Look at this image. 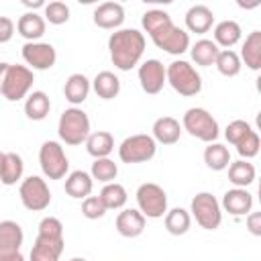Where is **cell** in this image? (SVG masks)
<instances>
[{
    "label": "cell",
    "mask_w": 261,
    "mask_h": 261,
    "mask_svg": "<svg viewBox=\"0 0 261 261\" xmlns=\"http://www.w3.org/2000/svg\"><path fill=\"white\" fill-rule=\"evenodd\" d=\"M141 24L151 37V41L165 53L181 55L190 49V35L184 29L175 27L171 22V16L165 10H159V8L147 10L141 18Z\"/></svg>",
    "instance_id": "obj_1"
},
{
    "label": "cell",
    "mask_w": 261,
    "mask_h": 261,
    "mask_svg": "<svg viewBox=\"0 0 261 261\" xmlns=\"http://www.w3.org/2000/svg\"><path fill=\"white\" fill-rule=\"evenodd\" d=\"M110 59L120 71L133 69L145 51V37L137 29H118L108 39Z\"/></svg>",
    "instance_id": "obj_2"
},
{
    "label": "cell",
    "mask_w": 261,
    "mask_h": 261,
    "mask_svg": "<svg viewBox=\"0 0 261 261\" xmlns=\"http://www.w3.org/2000/svg\"><path fill=\"white\" fill-rule=\"evenodd\" d=\"M57 133H59V139L65 145L75 147V145L86 143V139L90 135V118H88V114L77 106L63 110L61 116H59Z\"/></svg>",
    "instance_id": "obj_3"
},
{
    "label": "cell",
    "mask_w": 261,
    "mask_h": 261,
    "mask_svg": "<svg viewBox=\"0 0 261 261\" xmlns=\"http://www.w3.org/2000/svg\"><path fill=\"white\" fill-rule=\"evenodd\" d=\"M165 82L181 96H196L202 90V77L200 73L194 69V65H190L184 59H175L167 65L165 69Z\"/></svg>",
    "instance_id": "obj_4"
},
{
    "label": "cell",
    "mask_w": 261,
    "mask_h": 261,
    "mask_svg": "<svg viewBox=\"0 0 261 261\" xmlns=\"http://www.w3.org/2000/svg\"><path fill=\"white\" fill-rule=\"evenodd\" d=\"M184 128L192 137H196V139H200L204 143H214L218 139V135H220L216 118L206 108H198V106L186 110V114H184Z\"/></svg>",
    "instance_id": "obj_5"
},
{
    "label": "cell",
    "mask_w": 261,
    "mask_h": 261,
    "mask_svg": "<svg viewBox=\"0 0 261 261\" xmlns=\"http://www.w3.org/2000/svg\"><path fill=\"white\" fill-rule=\"evenodd\" d=\"M157 153V143L151 135H130L118 147V157L122 163H145Z\"/></svg>",
    "instance_id": "obj_6"
},
{
    "label": "cell",
    "mask_w": 261,
    "mask_h": 261,
    "mask_svg": "<svg viewBox=\"0 0 261 261\" xmlns=\"http://www.w3.org/2000/svg\"><path fill=\"white\" fill-rule=\"evenodd\" d=\"M137 204L145 218H161L167 212V194L161 186L147 181L137 190Z\"/></svg>",
    "instance_id": "obj_7"
},
{
    "label": "cell",
    "mask_w": 261,
    "mask_h": 261,
    "mask_svg": "<svg viewBox=\"0 0 261 261\" xmlns=\"http://www.w3.org/2000/svg\"><path fill=\"white\" fill-rule=\"evenodd\" d=\"M192 216L204 230H216L222 222L220 204L210 192H200L192 198Z\"/></svg>",
    "instance_id": "obj_8"
},
{
    "label": "cell",
    "mask_w": 261,
    "mask_h": 261,
    "mask_svg": "<svg viewBox=\"0 0 261 261\" xmlns=\"http://www.w3.org/2000/svg\"><path fill=\"white\" fill-rule=\"evenodd\" d=\"M35 77H33V69H29L27 65H8L6 75H4V84H2V96L8 102H18L20 98H24L33 86Z\"/></svg>",
    "instance_id": "obj_9"
},
{
    "label": "cell",
    "mask_w": 261,
    "mask_h": 261,
    "mask_svg": "<svg viewBox=\"0 0 261 261\" xmlns=\"http://www.w3.org/2000/svg\"><path fill=\"white\" fill-rule=\"evenodd\" d=\"M39 163H41L43 173L49 179H61V177H65V173L69 169V161L65 157V151L57 141H45L41 145Z\"/></svg>",
    "instance_id": "obj_10"
},
{
    "label": "cell",
    "mask_w": 261,
    "mask_h": 261,
    "mask_svg": "<svg viewBox=\"0 0 261 261\" xmlns=\"http://www.w3.org/2000/svg\"><path fill=\"white\" fill-rule=\"evenodd\" d=\"M18 196H20L22 206L27 210H33V212H41L51 204L49 186L39 175H31V177L22 179V184L18 188Z\"/></svg>",
    "instance_id": "obj_11"
},
{
    "label": "cell",
    "mask_w": 261,
    "mask_h": 261,
    "mask_svg": "<svg viewBox=\"0 0 261 261\" xmlns=\"http://www.w3.org/2000/svg\"><path fill=\"white\" fill-rule=\"evenodd\" d=\"M22 59L33 67V69H51L57 61L55 47L51 43H24L22 45Z\"/></svg>",
    "instance_id": "obj_12"
},
{
    "label": "cell",
    "mask_w": 261,
    "mask_h": 261,
    "mask_svg": "<svg viewBox=\"0 0 261 261\" xmlns=\"http://www.w3.org/2000/svg\"><path fill=\"white\" fill-rule=\"evenodd\" d=\"M139 82L143 92L147 94H159L165 86V67L159 59H147L139 67Z\"/></svg>",
    "instance_id": "obj_13"
},
{
    "label": "cell",
    "mask_w": 261,
    "mask_h": 261,
    "mask_svg": "<svg viewBox=\"0 0 261 261\" xmlns=\"http://www.w3.org/2000/svg\"><path fill=\"white\" fill-rule=\"evenodd\" d=\"M22 239H24V234H22V228L18 222L2 220L0 222V259L18 253Z\"/></svg>",
    "instance_id": "obj_14"
},
{
    "label": "cell",
    "mask_w": 261,
    "mask_h": 261,
    "mask_svg": "<svg viewBox=\"0 0 261 261\" xmlns=\"http://www.w3.org/2000/svg\"><path fill=\"white\" fill-rule=\"evenodd\" d=\"M222 208L232 216H247L253 208V196L245 188H232L222 196Z\"/></svg>",
    "instance_id": "obj_15"
},
{
    "label": "cell",
    "mask_w": 261,
    "mask_h": 261,
    "mask_svg": "<svg viewBox=\"0 0 261 261\" xmlns=\"http://www.w3.org/2000/svg\"><path fill=\"white\" fill-rule=\"evenodd\" d=\"M124 20V8L118 2H102L94 10V22L100 29H118Z\"/></svg>",
    "instance_id": "obj_16"
},
{
    "label": "cell",
    "mask_w": 261,
    "mask_h": 261,
    "mask_svg": "<svg viewBox=\"0 0 261 261\" xmlns=\"http://www.w3.org/2000/svg\"><path fill=\"white\" fill-rule=\"evenodd\" d=\"M61 253H63V239H47L37 234L35 245L31 249V261H59Z\"/></svg>",
    "instance_id": "obj_17"
},
{
    "label": "cell",
    "mask_w": 261,
    "mask_h": 261,
    "mask_svg": "<svg viewBox=\"0 0 261 261\" xmlns=\"http://www.w3.org/2000/svg\"><path fill=\"white\" fill-rule=\"evenodd\" d=\"M116 230L126 237V239H135L139 237L143 230H145V216L135 210V208H128V210H122L118 216H116Z\"/></svg>",
    "instance_id": "obj_18"
},
{
    "label": "cell",
    "mask_w": 261,
    "mask_h": 261,
    "mask_svg": "<svg viewBox=\"0 0 261 261\" xmlns=\"http://www.w3.org/2000/svg\"><path fill=\"white\" fill-rule=\"evenodd\" d=\"M214 22V12L206 4H194L186 12V27L192 33H208Z\"/></svg>",
    "instance_id": "obj_19"
},
{
    "label": "cell",
    "mask_w": 261,
    "mask_h": 261,
    "mask_svg": "<svg viewBox=\"0 0 261 261\" xmlns=\"http://www.w3.org/2000/svg\"><path fill=\"white\" fill-rule=\"evenodd\" d=\"M181 126L173 116H161L153 122V139L161 145H173L179 141Z\"/></svg>",
    "instance_id": "obj_20"
},
{
    "label": "cell",
    "mask_w": 261,
    "mask_h": 261,
    "mask_svg": "<svg viewBox=\"0 0 261 261\" xmlns=\"http://www.w3.org/2000/svg\"><path fill=\"white\" fill-rule=\"evenodd\" d=\"M16 31L29 43H35L45 35V18L37 12H24L16 22Z\"/></svg>",
    "instance_id": "obj_21"
},
{
    "label": "cell",
    "mask_w": 261,
    "mask_h": 261,
    "mask_svg": "<svg viewBox=\"0 0 261 261\" xmlns=\"http://www.w3.org/2000/svg\"><path fill=\"white\" fill-rule=\"evenodd\" d=\"M90 80L84 75V73H71L67 80H65V86H63V94H65V100L71 102L73 106L82 104L88 94H90Z\"/></svg>",
    "instance_id": "obj_22"
},
{
    "label": "cell",
    "mask_w": 261,
    "mask_h": 261,
    "mask_svg": "<svg viewBox=\"0 0 261 261\" xmlns=\"http://www.w3.org/2000/svg\"><path fill=\"white\" fill-rule=\"evenodd\" d=\"M92 188H94V179L88 171H71L65 179V192L67 196L75 198V200H82V198H88L92 194Z\"/></svg>",
    "instance_id": "obj_23"
},
{
    "label": "cell",
    "mask_w": 261,
    "mask_h": 261,
    "mask_svg": "<svg viewBox=\"0 0 261 261\" xmlns=\"http://www.w3.org/2000/svg\"><path fill=\"white\" fill-rule=\"evenodd\" d=\"M22 171H24V163H22V157L18 153H4L2 155V161H0V181L4 186H14L20 177H22Z\"/></svg>",
    "instance_id": "obj_24"
},
{
    "label": "cell",
    "mask_w": 261,
    "mask_h": 261,
    "mask_svg": "<svg viewBox=\"0 0 261 261\" xmlns=\"http://www.w3.org/2000/svg\"><path fill=\"white\" fill-rule=\"evenodd\" d=\"M239 59H243L245 65L253 71L261 69V31H253L247 35Z\"/></svg>",
    "instance_id": "obj_25"
},
{
    "label": "cell",
    "mask_w": 261,
    "mask_h": 261,
    "mask_svg": "<svg viewBox=\"0 0 261 261\" xmlns=\"http://www.w3.org/2000/svg\"><path fill=\"white\" fill-rule=\"evenodd\" d=\"M86 149L88 153L94 157V159H102V157H108L114 149V137L108 133V130H96V133H90L88 139H86Z\"/></svg>",
    "instance_id": "obj_26"
},
{
    "label": "cell",
    "mask_w": 261,
    "mask_h": 261,
    "mask_svg": "<svg viewBox=\"0 0 261 261\" xmlns=\"http://www.w3.org/2000/svg\"><path fill=\"white\" fill-rule=\"evenodd\" d=\"M92 88L96 92L98 98L102 100H112L118 96L120 92V80L112 73V71H100L96 73V77L92 80Z\"/></svg>",
    "instance_id": "obj_27"
},
{
    "label": "cell",
    "mask_w": 261,
    "mask_h": 261,
    "mask_svg": "<svg viewBox=\"0 0 261 261\" xmlns=\"http://www.w3.org/2000/svg\"><path fill=\"white\" fill-rule=\"evenodd\" d=\"M228 181L234 186V188H247L255 181V165L245 161V159H239L234 163L228 165Z\"/></svg>",
    "instance_id": "obj_28"
},
{
    "label": "cell",
    "mask_w": 261,
    "mask_h": 261,
    "mask_svg": "<svg viewBox=\"0 0 261 261\" xmlns=\"http://www.w3.org/2000/svg\"><path fill=\"white\" fill-rule=\"evenodd\" d=\"M241 24L234 22V20H222L214 27V43L220 45V47H232L241 41Z\"/></svg>",
    "instance_id": "obj_29"
},
{
    "label": "cell",
    "mask_w": 261,
    "mask_h": 261,
    "mask_svg": "<svg viewBox=\"0 0 261 261\" xmlns=\"http://www.w3.org/2000/svg\"><path fill=\"white\" fill-rule=\"evenodd\" d=\"M51 110V100L45 92L37 90L33 94H29L27 102H24V114L31 118V120H43Z\"/></svg>",
    "instance_id": "obj_30"
},
{
    "label": "cell",
    "mask_w": 261,
    "mask_h": 261,
    "mask_svg": "<svg viewBox=\"0 0 261 261\" xmlns=\"http://www.w3.org/2000/svg\"><path fill=\"white\" fill-rule=\"evenodd\" d=\"M218 45L214 43V41H210V39H200V41H196L194 45H192V49H190V53H192V59L198 63V65H204V67H208V65H214V61H216V57H218Z\"/></svg>",
    "instance_id": "obj_31"
},
{
    "label": "cell",
    "mask_w": 261,
    "mask_h": 261,
    "mask_svg": "<svg viewBox=\"0 0 261 261\" xmlns=\"http://www.w3.org/2000/svg\"><path fill=\"white\" fill-rule=\"evenodd\" d=\"M204 163L214 171H222L230 163V151L220 143H208L204 149Z\"/></svg>",
    "instance_id": "obj_32"
},
{
    "label": "cell",
    "mask_w": 261,
    "mask_h": 261,
    "mask_svg": "<svg viewBox=\"0 0 261 261\" xmlns=\"http://www.w3.org/2000/svg\"><path fill=\"white\" fill-rule=\"evenodd\" d=\"M192 224V216L188 210L184 208H171L169 212H165V228L169 234L173 237H179V234H186L188 228Z\"/></svg>",
    "instance_id": "obj_33"
},
{
    "label": "cell",
    "mask_w": 261,
    "mask_h": 261,
    "mask_svg": "<svg viewBox=\"0 0 261 261\" xmlns=\"http://www.w3.org/2000/svg\"><path fill=\"white\" fill-rule=\"evenodd\" d=\"M126 190H124V186H120V184H116V181H110V184H106L104 188H102V192H100V200H102V204L106 206V210H118V208H122L124 204H126Z\"/></svg>",
    "instance_id": "obj_34"
},
{
    "label": "cell",
    "mask_w": 261,
    "mask_h": 261,
    "mask_svg": "<svg viewBox=\"0 0 261 261\" xmlns=\"http://www.w3.org/2000/svg\"><path fill=\"white\" fill-rule=\"evenodd\" d=\"M214 65H216V69H218L222 75H226V77H234V75H239V71H241V59H239V55H237L232 49H222V51H218V57H216Z\"/></svg>",
    "instance_id": "obj_35"
},
{
    "label": "cell",
    "mask_w": 261,
    "mask_h": 261,
    "mask_svg": "<svg viewBox=\"0 0 261 261\" xmlns=\"http://www.w3.org/2000/svg\"><path fill=\"white\" fill-rule=\"evenodd\" d=\"M90 175L92 179H98V181H104V184H110L116 179L118 175V165L108 159V157H102V159H94L92 163V169H90Z\"/></svg>",
    "instance_id": "obj_36"
},
{
    "label": "cell",
    "mask_w": 261,
    "mask_h": 261,
    "mask_svg": "<svg viewBox=\"0 0 261 261\" xmlns=\"http://www.w3.org/2000/svg\"><path fill=\"white\" fill-rule=\"evenodd\" d=\"M45 18L51 24H63L69 20V6L61 0H53V2L45 4Z\"/></svg>",
    "instance_id": "obj_37"
},
{
    "label": "cell",
    "mask_w": 261,
    "mask_h": 261,
    "mask_svg": "<svg viewBox=\"0 0 261 261\" xmlns=\"http://www.w3.org/2000/svg\"><path fill=\"white\" fill-rule=\"evenodd\" d=\"M234 147H237V153L247 161V159H251V157H255V155L259 153V147H261L259 135H257L255 130H249V133L245 135V139H243L241 143H237Z\"/></svg>",
    "instance_id": "obj_38"
},
{
    "label": "cell",
    "mask_w": 261,
    "mask_h": 261,
    "mask_svg": "<svg viewBox=\"0 0 261 261\" xmlns=\"http://www.w3.org/2000/svg\"><path fill=\"white\" fill-rule=\"evenodd\" d=\"M82 214L86 218H90V220L102 218L106 214V206L102 204L100 196H88V198H84V202H82Z\"/></svg>",
    "instance_id": "obj_39"
},
{
    "label": "cell",
    "mask_w": 261,
    "mask_h": 261,
    "mask_svg": "<svg viewBox=\"0 0 261 261\" xmlns=\"http://www.w3.org/2000/svg\"><path fill=\"white\" fill-rule=\"evenodd\" d=\"M39 237L47 239H63V224L55 216H45L39 222Z\"/></svg>",
    "instance_id": "obj_40"
},
{
    "label": "cell",
    "mask_w": 261,
    "mask_h": 261,
    "mask_svg": "<svg viewBox=\"0 0 261 261\" xmlns=\"http://www.w3.org/2000/svg\"><path fill=\"white\" fill-rule=\"evenodd\" d=\"M249 130H253L249 122H245V120H232V122L226 126L224 137H226V141H228V143L237 145V143H241V141L245 139V135H247Z\"/></svg>",
    "instance_id": "obj_41"
},
{
    "label": "cell",
    "mask_w": 261,
    "mask_h": 261,
    "mask_svg": "<svg viewBox=\"0 0 261 261\" xmlns=\"http://www.w3.org/2000/svg\"><path fill=\"white\" fill-rule=\"evenodd\" d=\"M14 35V22L8 16H0V45L8 43Z\"/></svg>",
    "instance_id": "obj_42"
},
{
    "label": "cell",
    "mask_w": 261,
    "mask_h": 261,
    "mask_svg": "<svg viewBox=\"0 0 261 261\" xmlns=\"http://www.w3.org/2000/svg\"><path fill=\"white\" fill-rule=\"evenodd\" d=\"M247 228L251 230V234L261 237V212H249L247 214Z\"/></svg>",
    "instance_id": "obj_43"
},
{
    "label": "cell",
    "mask_w": 261,
    "mask_h": 261,
    "mask_svg": "<svg viewBox=\"0 0 261 261\" xmlns=\"http://www.w3.org/2000/svg\"><path fill=\"white\" fill-rule=\"evenodd\" d=\"M22 4H24L27 8H33V12H35V8L45 6V2H43V0H22Z\"/></svg>",
    "instance_id": "obj_44"
},
{
    "label": "cell",
    "mask_w": 261,
    "mask_h": 261,
    "mask_svg": "<svg viewBox=\"0 0 261 261\" xmlns=\"http://www.w3.org/2000/svg\"><path fill=\"white\" fill-rule=\"evenodd\" d=\"M10 63H4L0 61V94H2V84H4V75H6V69H8Z\"/></svg>",
    "instance_id": "obj_45"
},
{
    "label": "cell",
    "mask_w": 261,
    "mask_h": 261,
    "mask_svg": "<svg viewBox=\"0 0 261 261\" xmlns=\"http://www.w3.org/2000/svg\"><path fill=\"white\" fill-rule=\"evenodd\" d=\"M0 261H24V257H22V253L18 251V253H14V255H8V257H2Z\"/></svg>",
    "instance_id": "obj_46"
},
{
    "label": "cell",
    "mask_w": 261,
    "mask_h": 261,
    "mask_svg": "<svg viewBox=\"0 0 261 261\" xmlns=\"http://www.w3.org/2000/svg\"><path fill=\"white\" fill-rule=\"evenodd\" d=\"M69 261H86V259H84V257H71Z\"/></svg>",
    "instance_id": "obj_47"
},
{
    "label": "cell",
    "mask_w": 261,
    "mask_h": 261,
    "mask_svg": "<svg viewBox=\"0 0 261 261\" xmlns=\"http://www.w3.org/2000/svg\"><path fill=\"white\" fill-rule=\"evenodd\" d=\"M2 155H4V153H0V161H2Z\"/></svg>",
    "instance_id": "obj_48"
}]
</instances>
